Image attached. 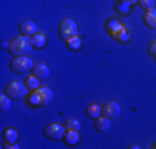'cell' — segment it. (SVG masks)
Instances as JSON below:
<instances>
[{
    "label": "cell",
    "instance_id": "6da1fadb",
    "mask_svg": "<svg viewBox=\"0 0 156 149\" xmlns=\"http://www.w3.org/2000/svg\"><path fill=\"white\" fill-rule=\"evenodd\" d=\"M32 48H33V43H32L30 36L20 35L10 42L9 53L13 55V57H25V55H28L32 51Z\"/></svg>",
    "mask_w": 156,
    "mask_h": 149
},
{
    "label": "cell",
    "instance_id": "7a4b0ae2",
    "mask_svg": "<svg viewBox=\"0 0 156 149\" xmlns=\"http://www.w3.org/2000/svg\"><path fill=\"white\" fill-rule=\"evenodd\" d=\"M33 66H35L33 60L27 55L25 57H15L10 63V70L15 74H28L33 70Z\"/></svg>",
    "mask_w": 156,
    "mask_h": 149
},
{
    "label": "cell",
    "instance_id": "3957f363",
    "mask_svg": "<svg viewBox=\"0 0 156 149\" xmlns=\"http://www.w3.org/2000/svg\"><path fill=\"white\" fill-rule=\"evenodd\" d=\"M58 35H60L62 40H70L72 36L78 35V25L75 20L72 18H65V20L60 23V28H58Z\"/></svg>",
    "mask_w": 156,
    "mask_h": 149
},
{
    "label": "cell",
    "instance_id": "277c9868",
    "mask_svg": "<svg viewBox=\"0 0 156 149\" xmlns=\"http://www.w3.org/2000/svg\"><path fill=\"white\" fill-rule=\"evenodd\" d=\"M5 93L10 96L12 99H20L28 96V86L23 83H18V81H12L5 86Z\"/></svg>",
    "mask_w": 156,
    "mask_h": 149
},
{
    "label": "cell",
    "instance_id": "5b68a950",
    "mask_svg": "<svg viewBox=\"0 0 156 149\" xmlns=\"http://www.w3.org/2000/svg\"><path fill=\"white\" fill-rule=\"evenodd\" d=\"M65 133H66V128L62 124H57V123H51V124L45 126V129H43L45 137L50 141H62Z\"/></svg>",
    "mask_w": 156,
    "mask_h": 149
},
{
    "label": "cell",
    "instance_id": "8992f818",
    "mask_svg": "<svg viewBox=\"0 0 156 149\" xmlns=\"http://www.w3.org/2000/svg\"><path fill=\"white\" fill-rule=\"evenodd\" d=\"M101 114L106 116V118H110V119H115V118H118L121 114V106L116 101H110V103H106L105 106H103Z\"/></svg>",
    "mask_w": 156,
    "mask_h": 149
},
{
    "label": "cell",
    "instance_id": "52a82bcc",
    "mask_svg": "<svg viewBox=\"0 0 156 149\" xmlns=\"http://www.w3.org/2000/svg\"><path fill=\"white\" fill-rule=\"evenodd\" d=\"M18 30H20V35H25V36H33L35 33H38V28H37V23L32 20H25L20 23V27H18Z\"/></svg>",
    "mask_w": 156,
    "mask_h": 149
},
{
    "label": "cell",
    "instance_id": "ba28073f",
    "mask_svg": "<svg viewBox=\"0 0 156 149\" xmlns=\"http://www.w3.org/2000/svg\"><path fill=\"white\" fill-rule=\"evenodd\" d=\"M33 74H35L38 80H47V78H50V66L45 65V63H37L35 66H33Z\"/></svg>",
    "mask_w": 156,
    "mask_h": 149
},
{
    "label": "cell",
    "instance_id": "9c48e42d",
    "mask_svg": "<svg viewBox=\"0 0 156 149\" xmlns=\"http://www.w3.org/2000/svg\"><path fill=\"white\" fill-rule=\"evenodd\" d=\"M35 91H37V95L40 96V99H42L43 106H47V104H50L51 101H53V91H51L50 88L40 86V88H37Z\"/></svg>",
    "mask_w": 156,
    "mask_h": 149
},
{
    "label": "cell",
    "instance_id": "30bf717a",
    "mask_svg": "<svg viewBox=\"0 0 156 149\" xmlns=\"http://www.w3.org/2000/svg\"><path fill=\"white\" fill-rule=\"evenodd\" d=\"M95 129L98 133H108L110 129H111V121H110V118H106V116H100L98 119H95Z\"/></svg>",
    "mask_w": 156,
    "mask_h": 149
},
{
    "label": "cell",
    "instance_id": "8fae6325",
    "mask_svg": "<svg viewBox=\"0 0 156 149\" xmlns=\"http://www.w3.org/2000/svg\"><path fill=\"white\" fill-rule=\"evenodd\" d=\"M80 131H72V129H66L65 136H63V141H65L66 146H76L80 143Z\"/></svg>",
    "mask_w": 156,
    "mask_h": 149
},
{
    "label": "cell",
    "instance_id": "7c38bea8",
    "mask_svg": "<svg viewBox=\"0 0 156 149\" xmlns=\"http://www.w3.org/2000/svg\"><path fill=\"white\" fill-rule=\"evenodd\" d=\"M123 28H125V25L121 23V22H118L116 18H111V20L106 22V30L110 32V35H111V36H115L118 32H121Z\"/></svg>",
    "mask_w": 156,
    "mask_h": 149
},
{
    "label": "cell",
    "instance_id": "4fadbf2b",
    "mask_svg": "<svg viewBox=\"0 0 156 149\" xmlns=\"http://www.w3.org/2000/svg\"><path fill=\"white\" fill-rule=\"evenodd\" d=\"M32 43H33V48H37V50H42V48L47 47V36L43 35V33H35V35L32 36Z\"/></svg>",
    "mask_w": 156,
    "mask_h": 149
},
{
    "label": "cell",
    "instance_id": "5bb4252c",
    "mask_svg": "<svg viewBox=\"0 0 156 149\" xmlns=\"http://www.w3.org/2000/svg\"><path fill=\"white\" fill-rule=\"evenodd\" d=\"M87 116L90 118V119H98L100 116H101V108L98 106V104H95V103H91V104H88L87 106Z\"/></svg>",
    "mask_w": 156,
    "mask_h": 149
},
{
    "label": "cell",
    "instance_id": "9a60e30c",
    "mask_svg": "<svg viewBox=\"0 0 156 149\" xmlns=\"http://www.w3.org/2000/svg\"><path fill=\"white\" fill-rule=\"evenodd\" d=\"M144 23H146L148 28L151 30H156V10L151 9L144 13Z\"/></svg>",
    "mask_w": 156,
    "mask_h": 149
},
{
    "label": "cell",
    "instance_id": "2e32d148",
    "mask_svg": "<svg viewBox=\"0 0 156 149\" xmlns=\"http://www.w3.org/2000/svg\"><path fill=\"white\" fill-rule=\"evenodd\" d=\"M81 45H83V42H81V38L78 35L72 36L70 40H66V48H68L70 51H78L81 48Z\"/></svg>",
    "mask_w": 156,
    "mask_h": 149
},
{
    "label": "cell",
    "instance_id": "e0dca14e",
    "mask_svg": "<svg viewBox=\"0 0 156 149\" xmlns=\"http://www.w3.org/2000/svg\"><path fill=\"white\" fill-rule=\"evenodd\" d=\"M18 139V131L15 128H7L3 131V141L5 143H17Z\"/></svg>",
    "mask_w": 156,
    "mask_h": 149
},
{
    "label": "cell",
    "instance_id": "ac0fdd59",
    "mask_svg": "<svg viewBox=\"0 0 156 149\" xmlns=\"http://www.w3.org/2000/svg\"><path fill=\"white\" fill-rule=\"evenodd\" d=\"M27 101H28V104H30V106H37V108H42V106H43V103H42V99H40V96L37 95V91L28 93Z\"/></svg>",
    "mask_w": 156,
    "mask_h": 149
},
{
    "label": "cell",
    "instance_id": "d6986e66",
    "mask_svg": "<svg viewBox=\"0 0 156 149\" xmlns=\"http://www.w3.org/2000/svg\"><path fill=\"white\" fill-rule=\"evenodd\" d=\"M10 108H12V98H10L7 93H3V95L0 96V109L2 111H10Z\"/></svg>",
    "mask_w": 156,
    "mask_h": 149
},
{
    "label": "cell",
    "instance_id": "ffe728a7",
    "mask_svg": "<svg viewBox=\"0 0 156 149\" xmlns=\"http://www.w3.org/2000/svg\"><path fill=\"white\" fill-rule=\"evenodd\" d=\"M40 81H42V80H38V78L35 76V74H32V76H28V78H27V81H25V85L28 86V89H32V91H35L37 88H40Z\"/></svg>",
    "mask_w": 156,
    "mask_h": 149
},
{
    "label": "cell",
    "instance_id": "44dd1931",
    "mask_svg": "<svg viewBox=\"0 0 156 149\" xmlns=\"http://www.w3.org/2000/svg\"><path fill=\"white\" fill-rule=\"evenodd\" d=\"M65 128H66V129H72V131H80L81 124H80V121H78V119H75V118H70L68 121H66Z\"/></svg>",
    "mask_w": 156,
    "mask_h": 149
},
{
    "label": "cell",
    "instance_id": "7402d4cb",
    "mask_svg": "<svg viewBox=\"0 0 156 149\" xmlns=\"http://www.w3.org/2000/svg\"><path fill=\"white\" fill-rule=\"evenodd\" d=\"M113 38L118 40V42H123V43H125V42H128V40H129V32H128L126 28H123L121 32H118L116 35L113 36Z\"/></svg>",
    "mask_w": 156,
    "mask_h": 149
},
{
    "label": "cell",
    "instance_id": "603a6c76",
    "mask_svg": "<svg viewBox=\"0 0 156 149\" xmlns=\"http://www.w3.org/2000/svg\"><path fill=\"white\" fill-rule=\"evenodd\" d=\"M138 5L143 10H151L154 9V0H138Z\"/></svg>",
    "mask_w": 156,
    "mask_h": 149
},
{
    "label": "cell",
    "instance_id": "cb8c5ba5",
    "mask_svg": "<svg viewBox=\"0 0 156 149\" xmlns=\"http://www.w3.org/2000/svg\"><path fill=\"white\" fill-rule=\"evenodd\" d=\"M148 53H150L151 57H156V42H153L148 47Z\"/></svg>",
    "mask_w": 156,
    "mask_h": 149
},
{
    "label": "cell",
    "instance_id": "d4e9b609",
    "mask_svg": "<svg viewBox=\"0 0 156 149\" xmlns=\"http://www.w3.org/2000/svg\"><path fill=\"white\" fill-rule=\"evenodd\" d=\"M20 146H18L17 143H5V146H3V149H18Z\"/></svg>",
    "mask_w": 156,
    "mask_h": 149
},
{
    "label": "cell",
    "instance_id": "484cf974",
    "mask_svg": "<svg viewBox=\"0 0 156 149\" xmlns=\"http://www.w3.org/2000/svg\"><path fill=\"white\" fill-rule=\"evenodd\" d=\"M2 48H3V50H9V48H10V43L3 42V43H2Z\"/></svg>",
    "mask_w": 156,
    "mask_h": 149
},
{
    "label": "cell",
    "instance_id": "4316f807",
    "mask_svg": "<svg viewBox=\"0 0 156 149\" xmlns=\"http://www.w3.org/2000/svg\"><path fill=\"white\" fill-rule=\"evenodd\" d=\"M121 2H123V3H129V5H131V3L138 2V0H121Z\"/></svg>",
    "mask_w": 156,
    "mask_h": 149
},
{
    "label": "cell",
    "instance_id": "83f0119b",
    "mask_svg": "<svg viewBox=\"0 0 156 149\" xmlns=\"http://www.w3.org/2000/svg\"><path fill=\"white\" fill-rule=\"evenodd\" d=\"M153 147H154V149H156V144H153Z\"/></svg>",
    "mask_w": 156,
    "mask_h": 149
},
{
    "label": "cell",
    "instance_id": "f1b7e54d",
    "mask_svg": "<svg viewBox=\"0 0 156 149\" xmlns=\"http://www.w3.org/2000/svg\"><path fill=\"white\" fill-rule=\"evenodd\" d=\"M154 58H156V57H154Z\"/></svg>",
    "mask_w": 156,
    "mask_h": 149
}]
</instances>
